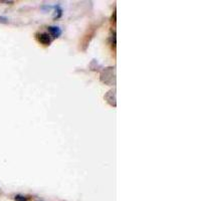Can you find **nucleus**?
I'll return each mask as SVG.
<instances>
[{
  "mask_svg": "<svg viewBox=\"0 0 201 201\" xmlns=\"http://www.w3.org/2000/svg\"><path fill=\"white\" fill-rule=\"evenodd\" d=\"M15 201H26V197L23 195H16L14 197Z\"/></svg>",
  "mask_w": 201,
  "mask_h": 201,
  "instance_id": "obj_4",
  "label": "nucleus"
},
{
  "mask_svg": "<svg viewBox=\"0 0 201 201\" xmlns=\"http://www.w3.org/2000/svg\"><path fill=\"white\" fill-rule=\"evenodd\" d=\"M35 38L39 43H41V44L45 46H48L51 43V37H50L48 32H37L35 33Z\"/></svg>",
  "mask_w": 201,
  "mask_h": 201,
  "instance_id": "obj_2",
  "label": "nucleus"
},
{
  "mask_svg": "<svg viewBox=\"0 0 201 201\" xmlns=\"http://www.w3.org/2000/svg\"><path fill=\"white\" fill-rule=\"evenodd\" d=\"M100 81L108 84H115V70L114 68H108V70L104 71V73L100 74Z\"/></svg>",
  "mask_w": 201,
  "mask_h": 201,
  "instance_id": "obj_1",
  "label": "nucleus"
},
{
  "mask_svg": "<svg viewBox=\"0 0 201 201\" xmlns=\"http://www.w3.org/2000/svg\"><path fill=\"white\" fill-rule=\"evenodd\" d=\"M48 34L50 36H52L53 38H58L61 35V28L59 26H48Z\"/></svg>",
  "mask_w": 201,
  "mask_h": 201,
  "instance_id": "obj_3",
  "label": "nucleus"
},
{
  "mask_svg": "<svg viewBox=\"0 0 201 201\" xmlns=\"http://www.w3.org/2000/svg\"><path fill=\"white\" fill-rule=\"evenodd\" d=\"M8 19L6 17H4V16H0V22H3V23H7L8 21H7Z\"/></svg>",
  "mask_w": 201,
  "mask_h": 201,
  "instance_id": "obj_5",
  "label": "nucleus"
}]
</instances>
